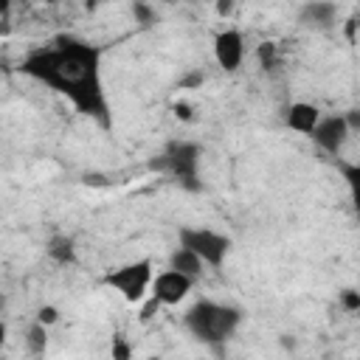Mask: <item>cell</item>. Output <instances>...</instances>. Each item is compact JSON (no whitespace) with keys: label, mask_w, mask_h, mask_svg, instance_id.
<instances>
[{"label":"cell","mask_w":360,"mask_h":360,"mask_svg":"<svg viewBox=\"0 0 360 360\" xmlns=\"http://www.w3.org/2000/svg\"><path fill=\"white\" fill-rule=\"evenodd\" d=\"M321 115L323 112L318 110V104H309V101H292L284 107V124L301 135H309Z\"/></svg>","instance_id":"obj_10"},{"label":"cell","mask_w":360,"mask_h":360,"mask_svg":"<svg viewBox=\"0 0 360 360\" xmlns=\"http://www.w3.org/2000/svg\"><path fill=\"white\" fill-rule=\"evenodd\" d=\"M354 28H357V17H349L346 20V37H349V42H354Z\"/></svg>","instance_id":"obj_21"},{"label":"cell","mask_w":360,"mask_h":360,"mask_svg":"<svg viewBox=\"0 0 360 360\" xmlns=\"http://www.w3.org/2000/svg\"><path fill=\"white\" fill-rule=\"evenodd\" d=\"M233 8H236V0H214V11H217V17H222V20H228V17L233 14Z\"/></svg>","instance_id":"obj_19"},{"label":"cell","mask_w":360,"mask_h":360,"mask_svg":"<svg viewBox=\"0 0 360 360\" xmlns=\"http://www.w3.org/2000/svg\"><path fill=\"white\" fill-rule=\"evenodd\" d=\"M194 278L191 276H186V273H180V270H172V267H166V270H160V273H155L152 276V284H149V295L152 298H158L163 307H174V304H180V301H186L188 298V292L194 290Z\"/></svg>","instance_id":"obj_6"},{"label":"cell","mask_w":360,"mask_h":360,"mask_svg":"<svg viewBox=\"0 0 360 360\" xmlns=\"http://www.w3.org/2000/svg\"><path fill=\"white\" fill-rule=\"evenodd\" d=\"M338 298H340V304H343L346 312H357V309H360V292H357V290L349 287V290H343Z\"/></svg>","instance_id":"obj_15"},{"label":"cell","mask_w":360,"mask_h":360,"mask_svg":"<svg viewBox=\"0 0 360 360\" xmlns=\"http://www.w3.org/2000/svg\"><path fill=\"white\" fill-rule=\"evenodd\" d=\"M155 169H160L163 174H169L180 186L197 191L200 188V183H197V177H200V146L194 141H172L158 155Z\"/></svg>","instance_id":"obj_3"},{"label":"cell","mask_w":360,"mask_h":360,"mask_svg":"<svg viewBox=\"0 0 360 360\" xmlns=\"http://www.w3.org/2000/svg\"><path fill=\"white\" fill-rule=\"evenodd\" d=\"M298 22L309 31H332L338 28V3L332 0H307L298 11Z\"/></svg>","instance_id":"obj_9"},{"label":"cell","mask_w":360,"mask_h":360,"mask_svg":"<svg viewBox=\"0 0 360 360\" xmlns=\"http://www.w3.org/2000/svg\"><path fill=\"white\" fill-rule=\"evenodd\" d=\"M45 253H48V259H51L53 264H59V267L76 264V242H73L70 236H65V233L51 236V242H48Z\"/></svg>","instance_id":"obj_12"},{"label":"cell","mask_w":360,"mask_h":360,"mask_svg":"<svg viewBox=\"0 0 360 360\" xmlns=\"http://www.w3.org/2000/svg\"><path fill=\"white\" fill-rule=\"evenodd\" d=\"M37 321H39L42 326H53V323L59 321V309H56V307H51V304H45V307H39V309H37Z\"/></svg>","instance_id":"obj_17"},{"label":"cell","mask_w":360,"mask_h":360,"mask_svg":"<svg viewBox=\"0 0 360 360\" xmlns=\"http://www.w3.org/2000/svg\"><path fill=\"white\" fill-rule=\"evenodd\" d=\"M152 276H155V264L152 259H138V262H129L112 273L104 276V284L118 290V295L127 301V304H141L149 292V284H152Z\"/></svg>","instance_id":"obj_5"},{"label":"cell","mask_w":360,"mask_h":360,"mask_svg":"<svg viewBox=\"0 0 360 360\" xmlns=\"http://www.w3.org/2000/svg\"><path fill=\"white\" fill-rule=\"evenodd\" d=\"M25 346H28L31 354H45V349H48V326H42L39 321H34V323L28 326Z\"/></svg>","instance_id":"obj_13"},{"label":"cell","mask_w":360,"mask_h":360,"mask_svg":"<svg viewBox=\"0 0 360 360\" xmlns=\"http://www.w3.org/2000/svg\"><path fill=\"white\" fill-rule=\"evenodd\" d=\"M8 34V22H6V17H0V37H6Z\"/></svg>","instance_id":"obj_24"},{"label":"cell","mask_w":360,"mask_h":360,"mask_svg":"<svg viewBox=\"0 0 360 360\" xmlns=\"http://www.w3.org/2000/svg\"><path fill=\"white\" fill-rule=\"evenodd\" d=\"M11 6H14V0H0V17H8Z\"/></svg>","instance_id":"obj_22"},{"label":"cell","mask_w":360,"mask_h":360,"mask_svg":"<svg viewBox=\"0 0 360 360\" xmlns=\"http://www.w3.org/2000/svg\"><path fill=\"white\" fill-rule=\"evenodd\" d=\"M112 357H115V360H129V357H132V349L124 343L121 335L112 338Z\"/></svg>","instance_id":"obj_18"},{"label":"cell","mask_w":360,"mask_h":360,"mask_svg":"<svg viewBox=\"0 0 360 360\" xmlns=\"http://www.w3.org/2000/svg\"><path fill=\"white\" fill-rule=\"evenodd\" d=\"M214 59L225 73H233L242 68L245 59V37L239 28H222L214 37Z\"/></svg>","instance_id":"obj_8"},{"label":"cell","mask_w":360,"mask_h":360,"mask_svg":"<svg viewBox=\"0 0 360 360\" xmlns=\"http://www.w3.org/2000/svg\"><path fill=\"white\" fill-rule=\"evenodd\" d=\"M177 245L194 250L202 259V264L214 267V270H219L225 264V259H228V253L233 248L231 236H225V233H219L214 228H188V225L177 231Z\"/></svg>","instance_id":"obj_4"},{"label":"cell","mask_w":360,"mask_h":360,"mask_svg":"<svg viewBox=\"0 0 360 360\" xmlns=\"http://www.w3.org/2000/svg\"><path fill=\"white\" fill-rule=\"evenodd\" d=\"M307 138H312V143L318 149H323L326 155H340V149L352 138V129H349L343 112H335V115H321Z\"/></svg>","instance_id":"obj_7"},{"label":"cell","mask_w":360,"mask_h":360,"mask_svg":"<svg viewBox=\"0 0 360 360\" xmlns=\"http://www.w3.org/2000/svg\"><path fill=\"white\" fill-rule=\"evenodd\" d=\"M169 267H172V270H180V273H186V276H191L194 281H197V278L202 276V270H205L202 259H200L194 250L183 248V245H177V248L169 253Z\"/></svg>","instance_id":"obj_11"},{"label":"cell","mask_w":360,"mask_h":360,"mask_svg":"<svg viewBox=\"0 0 360 360\" xmlns=\"http://www.w3.org/2000/svg\"><path fill=\"white\" fill-rule=\"evenodd\" d=\"M186 329L205 346H217L225 343L242 323V309L231 307V304H217V301H197L194 307H188L186 318H183Z\"/></svg>","instance_id":"obj_2"},{"label":"cell","mask_w":360,"mask_h":360,"mask_svg":"<svg viewBox=\"0 0 360 360\" xmlns=\"http://www.w3.org/2000/svg\"><path fill=\"white\" fill-rule=\"evenodd\" d=\"M20 73L65 96L76 107V112L96 118L104 129L112 127L101 79V48L79 37L62 34L45 48L31 51L20 62Z\"/></svg>","instance_id":"obj_1"},{"label":"cell","mask_w":360,"mask_h":360,"mask_svg":"<svg viewBox=\"0 0 360 360\" xmlns=\"http://www.w3.org/2000/svg\"><path fill=\"white\" fill-rule=\"evenodd\" d=\"M256 62L262 70H273L278 65V45L273 39H264L256 45Z\"/></svg>","instance_id":"obj_14"},{"label":"cell","mask_w":360,"mask_h":360,"mask_svg":"<svg viewBox=\"0 0 360 360\" xmlns=\"http://www.w3.org/2000/svg\"><path fill=\"white\" fill-rule=\"evenodd\" d=\"M172 112H174V118H180V121H191V104H188V101L172 104Z\"/></svg>","instance_id":"obj_20"},{"label":"cell","mask_w":360,"mask_h":360,"mask_svg":"<svg viewBox=\"0 0 360 360\" xmlns=\"http://www.w3.org/2000/svg\"><path fill=\"white\" fill-rule=\"evenodd\" d=\"M6 338H8V326L0 321V352H3V346H6Z\"/></svg>","instance_id":"obj_23"},{"label":"cell","mask_w":360,"mask_h":360,"mask_svg":"<svg viewBox=\"0 0 360 360\" xmlns=\"http://www.w3.org/2000/svg\"><path fill=\"white\" fill-rule=\"evenodd\" d=\"M132 14L138 17V22H141V25H152V22H155V11H152L146 3H141V0H135Z\"/></svg>","instance_id":"obj_16"}]
</instances>
